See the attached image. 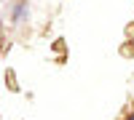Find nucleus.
Wrapping results in <instances>:
<instances>
[{
	"label": "nucleus",
	"mask_w": 134,
	"mask_h": 120,
	"mask_svg": "<svg viewBox=\"0 0 134 120\" xmlns=\"http://www.w3.org/2000/svg\"><path fill=\"white\" fill-rule=\"evenodd\" d=\"M24 14H27V0H21V3H19V5L14 8V16H11V19H14V24H19Z\"/></svg>",
	"instance_id": "f257e3e1"
},
{
	"label": "nucleus",
	"mask_w": 134,
	"mask_h": 120,
	"mask_svg": "<svg viewBox=\"0 0 134 120\" xmlns=\"http://www.w3.org/2000/svg\"><path fill=\"white\" fill-rule=\"evenodd\" d=\"M124 120H134V112H129V115H126V117H124Z\"/></svg>",
	"instance_id": "f03ea898"
}]
</instances>
